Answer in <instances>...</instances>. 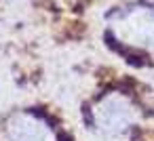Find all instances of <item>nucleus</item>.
<instances>
[{"label": "nucleus", "instance_id": "obj_1", "mask_svg": "<svg viewBox=\"0 0 154 141\" xmlns=\"http://www.w3.org/2000/svg\"><path fill=\"white\" fill-rule=\"evenodd\" d=\"M108 26L114 38L133 44L154 49V2L135 0L110 11Z\"/></svg>", "mask_w": 154, "mask_h": 141}, {"label": "nucleus", "instance_id": "obj_2", "mask_svg": "<svg viewBox=\"0 0 154 141\" xmlns=\"http://www.w3.org/2000/svg\"><path fill=\"white\" fill-rule=\"evenodd\" d=\"M9 141H55V137L42 120L30 114H21L11 120Z\"/></svg>", "mask_w": 154, "mask_h": 141}]
</instances>
